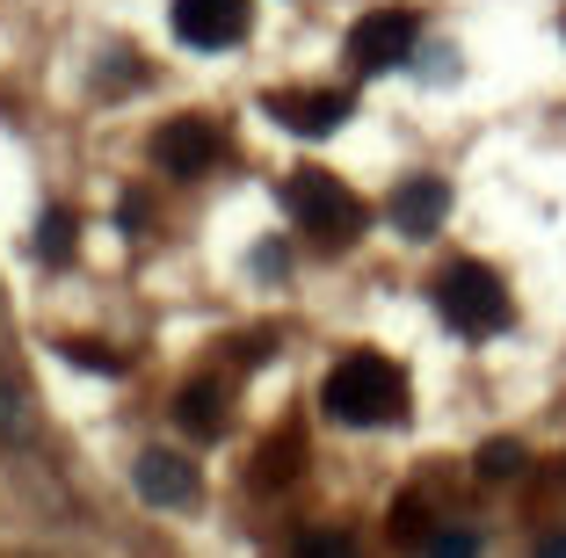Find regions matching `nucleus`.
Returning a JSON list of instances; mask_svg holds the SVG:
<instances>
[{"label":"nucleus","mask_w":566,"mask_h":558,"mask_svg":"<svg viewBox=\"0 0 566 558\" xmlns=\"http://www.w3.org/2000/svg\"><path fill=\"white\" fill-rule=\"evenodd\" d=\"M175 413H182V428H218V385H189Z\"/></svg>","instance_id":"9b49d317"},{"label":"nucleus","mask_w":566,"mask_h":558,"mask_svg":"<svg viewBox=\"0 0 566 558\" xmlns=\"http://www.w3.org/2000/svg\"><path fill=\"white\" fill-rule=\"evenodd\" d=\"M436 305H443V319L458 334H494L501 319H509V291H501V276L480 269V262H450L443 276H436Z\"/></svg>","instance_id":"f03ea898"},{"label":"nucleus","mask_w":566,"mask_h":558,"mask_svg":"<svg viewBox=\"0 0 566 558\" xmlns=\"http://www.w3.org/2000/svg\"><path fill=\"white\" fill-rule=\"evenodd\" d=\"M0 435H22V399L8 392V378H0Z\"/></svg>","instance_id":"2eb2a0df"},{"label":"nucleus","mask_w":566,"mask_h":558,"mask_svg":"<svg viewBox=\"0 0 566 558\" xmlns=\"http://www.w3.org/2000/svg\"><path fill=\"white\" fill-rule=\"evenodd\" d=\"M298 558H356V544L342 529H313V537H298Z\"/></svg>","instance_id":"f8f14e48"},{"label":"nucleus","mask_w":566,"mask_h":558,"mask_svg":"<svg viewBox=\"0 0 566 558\" xmlns=\"http://www.w3.org/2000/svg\"><path fill=\"white\" fill-rule=\"evenodd\" d=\"M269 116H276L283 131L298 138H327L349 124V95H334V87H313V95H269Z\"/></svg>","instance_id":"423d86ee"},{"label":"nucleus","mask_w":566,"mask_h":558,"mask_svg":"<svg viewBox=\"0 0 566 558\" xmlns=\"http://www.w3.org/2000/svg\"><path fill=\"white\" fill-rule=\"evenodd\" d=\"M537 558H566V529H552V537L537 544Z\"/></svg>","instance_id":"f3484780"},{"label":"nucleus","mask_w":566,"mask_h":558,"mask_svg":"<svg viewBox=\"0 0 566 558\" xmlns=\"http://www.w3.org/2000/svg\"><path fill=\"white\" fill-rule=\"evenodd\" d=\"M218 160V131L211 124H167L160 131V167L167 175H203Z\"/></svg>","instance_id":"6e6552de"},{"label":"nucleus","mask_w":566,"mask_h":558,"mask_svg":"<svg viewBox=\"0 0 566 558\" xmlns=\"http://www.w3.org/2000/svg\"><path fill=\"white\" fill-rule=\"evenodd\" d=\"M319 407H327L334 421H349V428L400 421V413H407V378L392 370V362H378V356H349V362H334V370H327Z\"/></svg>","instance_id":"f257e3e1"},{"label":"nucleus","mask_w":566,"mask_h":558,"mask_svg":"<svg viewBox=\"0 0 566 558\" xmlns=\"http://www.w3.org/2000/svg\"><path fill=\"white\" fill-rule=\"evenodd\" d=\"M291 211H298V225L313 232L319 246H349L356 232H364V203H356L334 175H298L291 181Z\"/></svg>","instance_id":"7ed1b4c3"},{"label":"nucleus","mask_w":566,"mask_h":558,"mask_svg":"<svg viewBox=\"0 0 566 558\" xmlns=\"http://www.w3.org/2000/svg\"><path fill=\"white\" fill-rule=\"evenodd\" d=\"M73 211H44V225H36V254H44V262H66L73 254Z\"/></svg>","instance_id":"9d476101"},{"label":"nucleus","mask_w":566,"mask_h":558,"mask_svg":"<svg viewBox=\"0 0 566 558\" xmlns=\"http://www.w3.org/2000/svg\"><path fill=\"white\" fill-rule=\"evenodd\" d=\"M138 493H146L153 508H189V493H197V472H189L175 450H146V457H138Z\"/></svg>","instance_id":"0eeeda50"},{"label":"nucleus","mask_w":566,"mask_h":558,"mask_svg":"<svg viewBox=\"0 0 566 558\" xmlns=\"http://www.w3.org/2000/svg\"><path fill=\"white\" fill-rule=\"evenodd\" d=\"M66 356H73V362H87V370H102V378H117V370H124V362L109 356V348H95V341H66Z\"/></svg>","instance_id":"4468645a"},{"label":"nucleus","mask_w":566,"mask_h":558,"mask_svg":"<svg viewBox=\"0 0 566 558\" xmlns=\"http://www.w3.org/2000/svg\"><path fill=\"white\" fill-rule=\"evenodd\" d=\"M443 211H450V189H443L436 175L407 181L400 197H392V225H400V232H415V240H421V232H436V225H443Z\"/></svg>","instance_id":"1a4fd4ad"},{"label":"nucleus","mask_w":566,"mask_h":558,"mask_svg":"<svg viewBox=\"0 0 566 558\" xmlns=\"http://www.w3.org/2000/svg\"><path fill=\"white\" fill-rule=\"evenodd\" d=\"M480 464H486V472H516V443H486Z\"/></svg>","instance_id":"dca6fc26"},{"label":"nucleus","mask_w":566,"mask_h":558,"mask_svg":"<svg viewBox=\"0 0 566 558\" xmlns=\"http://www.w3.org/2000/svg\"><path fill=\"white\" fill-rule=\"evenodd\" d=\"M175 36L197 51H226L248 36V0H175Z\"/></svg>","instance_id":"39448f33"},{"label":"nucleus","mask_w":566,"mask_h":558,"mask_svg":"<svg viewBox=\"0 0 566 558\" xmlns=\"http://www.w3.org/2000/svg\"><path fill=\"white\" fill-rule=\"evenodd\" d=\"M429 558H480V537H472V529H436Z\"/></svg>","instance_id":"ddd939ff"},{"label":"nucleus","mask_w":566,"mask_h":558,"mask_svg":"<svg viewBox=\"0 0 566 558\" xmlns=\"http://www.w3.org/2000/svg\"><path fill=\"white\" fill-rule=\"evenodd\" d=\"M415 36H421V22L407 8H378V15H364L349 30V66L356 73H392L415 51Z\"/></svg>","instance_id":"20e7f679"}]
</instances>
